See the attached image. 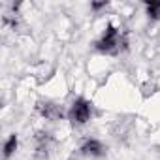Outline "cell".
Masks as SVG:
<instances>
[{
  "label": "cell",
  "mask_w": 160,
  "mask_h": 160,
  "mask_svg": "<svg viewBox=\"0 0 160 160\" xmlns=\"http://www.w3.org/2000/svg\"><path fill=\"white\" fill-rule=\"evenodd\" d=\"M124 45H126V42H124L121 30H119L115 25H108L106 30H104V34H102L100 40L96 42V51H100V53H104V55H115V53H119Z\"/></svg>",
  "instance_id": "6da1fadb"
},
{
  "label": "cell",
  "mask_w": 160,
  "mask_h": 160,
  "mask_svg": "<svg viewBox=\"0 0 160 160\" xmlns=\"http://www.w3.org/2000/svg\"><path fill=\"white\" fill-rule=\"evenodd\" d=\"M66 117H68V121L72 124H77V126L87 124L91 121V117H92V106H91V102L85 100V98H75L72 102Z\"/></svg>",
  "instance_id": "7a4b0ae2"
},
{
  "label": "cell",
  "mask_w": 160,
  "mask_h": 160,
  "mask_svg": "<svg viewBox=\"0 0 160 160\" xmlns=\"http://www.w3.org/2000/svg\"><path fill=\"white\" fill-rule=\"evenodd\" d=\"M81 152L85 156H91V158H100L106 154V147L100 139H94V138H89L85 139V143L81 145Z\"/></svg>",
  "instance_id": "3957f363"
},
{
  "label": "cell",
  "mask_w": 160,
  "mask_h": 160,
  "mask_svg": "<svg viewBox=\"0 0 160 160\" xmlns=\"http://www.w3.org/2000/svg\"><path fill=\"white\" fill-rule=\"evenodd\" d=\"M38 111H40V115L43 117V119H47V121H58V119H62V109L57 106V104H53V102H40L38 104Z\"/></svg>",
  "instance_id": "277c9868"
},
{
  "label": "cell",
  "mask_w": 160,
  "mask_h": 160,
  "mask_svg": "<svg viewBox=\"0 0 160 160\" xmlns=\"http://www.w3.org/2000/svg\"><path fill=\"white\" fill-rule=\"evenodd\" d=\"M145 10H147V17L151 21H160V0H149V2H145Z\"/></svg>",
  "instance_id": "5b68a950"
},
{
  "label": "cell",
  "mask_w": 160,
  "mask_h": 160,
  "mask_svg": "<svg viewBox=\"0 0 160 160\" xmlns=\"http://www.w3.org/2000/svg\"><path fill=\"white\" fill-rule=\"evenodd\" d=\"M17 145H19V138H17L15 134H12V136L6 139V143H4V158H10V156L17 151Z\"/></svg>",
  "instance_id": "8992f818"
},
{
  "label": "cell",
  "mask_w": 160,
  "mask_h": 160,
  "mask_svg": "<svg viewBox=\"0 0 160 160\" xmlns=\"http://www.w3.org/2000/svg\"><path fill=\"white\" fill-rule=\"evenodd\" d=\"M106 6H108L106 2H100V4H98V2H94V4H91V8H92L94 12H96V10H102V8H106Z\"/></svg>",
  "instance_id": "52a82bcc"
}]
</instances>
